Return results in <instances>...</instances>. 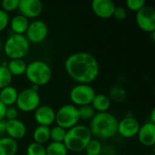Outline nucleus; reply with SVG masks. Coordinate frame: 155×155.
<instances>
[{"instance_id":"nucleus-24","label":"nucleus","mask_w":155,"mask_h":155,"mask_svg":"<svg viewBox=\"0 0 155 155\" xmlns=\"http://www.w3.org/2000/svg\"><path fill=\"white\" fill-rule=\"evenodd\" d=\"M103 143L100 140L92 138L89 142L87 146L85 147L84 151L86 155H101L103 151Z\"/></svg>"},{"instance_id":"nucleus-30","label":"nucleus","mask_w":155,"mask_h":155,"mask_svg":"<svg viewBox=\"0 0 155 155\" xmlns=\"http://www.w3.org/2000/svg\"><path fill=\"white\" fill-rule=\"evenodd\" d=\"M19 0H3L1 2V7L4 11L9 14V12H13L18 8Z\"/></svg>"},{"instance_id":"nucleus-34","label":"nucleus","mask_w":155,"mask_h":155,"mask_svg":"<svg viewBox=\"0 0 155 155\" xmlns=\"http://www.w3.org/2000/svg\"><path fill=\"white\" fill-rule=\"evenodd\" d=\"M18 114H19V111L17 110V108L15 106H8V107H6L5 119H6V120L18 119Z\"/></svg>"},{"instance_id":"nucleus-35","label":"nucleus","mask_w":155,"mask_h":155,"mask_svg":"<svg viewBox=\"0 0 155 155\" xmlns=\"http://www.w3.org/2000/svg\"><path fill=\"white\" fill-rule=\"evenodd\" d=\"M101 155H116V151L114 147L104 146L103 147V151Z\"/></svg>"},{"instance_id":"nucleus-13","label":"nucleus","mask_w":155,"mask_h":155,"mask_svg":"<svg viewBox=\"0 0 155 155\" xmlns=\"http://www.w3.org/2000/svg\"><path fill=\"white\" fill-rule=\"evenodd\" d=\"M34 118L38 125L50 127L55 122V110L47 104L40 105L34 112Z\"/></svg>"},{"instance_id":"nucleus-23","label":"nucleus","mask_w":155,"mask_h":155,"mask_svg":"<svg viewBox=\"0 0 155 155\" xmlns=\"http://www.w3.org/2000/svg\"><path fill=\"white\" fill-rule=\"evenodd\" d=\"M46 155H67L68 150L64 143L51 142L45 146Z\"/></svg>"},{"instance_id":"nucleus-39","label":"nucleus","mask_w":155,"mask_h":155,"mask_svg":"<svg viewBox=\"0 0 155 155\" xmlns=\"http://www.w3.org/2000/svg\"><path fill=\"white\" fill-rule=\"evenodd\" d=\"M3 50V42L1 41V39H0V52Z\"/></svg>"},{"instance_id":"nucleus-12","label":"nucleus","mask_w":155,"mask_h":155,"mask_svg":"<svg viewBox=\"0 0 155 155\" xmlns=\"http://www.w3.org/2000/svg\"><path fill=\"white\" fill-rule=\"evenodd\" d=\"M44 5L40 0H19L17 10L27 19H36L43 12Z\"/></svg>"},{"instance_id":"nucleus-17","label":"nucleus","mask_w":155,"mask_h":155,"mask_svg":"<svg viewBox=\"0 0 155 155\" xmlns=\"http://www.w3.org/2000/svg\"><path fill=\"white\" fill-rule=\"evenodd\" d=\"M29 23V19H27L20 14H17L14 15L12 18H10L8 25L11 29L12 34L25 35L28 28Z\"/></svg>"},{"instance_id":"nucleus-19","label":"nucleus","mask_w":155,"mask_h":155,"mask_svg":"<svg viewBox=\"0 0 155 155\" xmlns=\"http://www.w3.org/2000/svg\"><path fill=\"white\" fill-rule=\"evenodd\" d=\"M18 90L13 86L8 85L0 90V101L6 106H14L16 103L18 96Z\"/></svg>"},{"instance_id":"nucleus-1","label":"nucleus","mask_w":155,"mask_h":155,"mask_svg":"<svg viewBox=\"0 0 155 155\" xmlns=\"http://www.w3.org/2000/svg\"><path fill=\"white\" fill-rule=\"evenodd\" d=\"M66 74L77 84H90L97 79L100 65L97 58L88 52H75L64 61Z\"/></svg>"},{"instance_id":"nucleus-26","label":"nucleus","mask_w":155,"mask_h":155,"mask_svg":"<svg viewBox=\"0 0 155 155\" xmlns=\"http://www.w3.org/2000/svg\"><path fill=\"white\" fill-rule=\"evenodd\" d=\"M67 130L58 126L54 125V127L50 128V140L51 142L55 143H64L65 135H66Z\"/></svg>"},{"instance_id":"nucleus-40","label":"nucleus","mask_w":155,"mask_h":155,"mask_svg":"<svg viewBox=\"0 0 155 155\" xmlns=\"http://www.w3.org/2000/svg\"><path fill=\"white\" fill-rule=\"evenodd\" d=\"M146 155H155L154 153H148V154H146Z\"/></svg>"},{"instance_id":"nucleus-4","label":"nucleus","mask_w":155,"mask_h":155,"mask_svg":"<svg viewBox=\"0 0 155 155\" xmlns=\"http://www.w3.org/2000/svg\"><path fill=\"white\" fill-rule=\"evenodd\" d=\"M25 75L32 85L38 87L47 84L53 76L51 66L43 60H34L27 64Z\"/></svg>"},{"instance_id":"nucleus-6","label":"nucleus","mask_w":155,"mask_h":155,"mask_svg":"<svg viewBox=\"0 0 155 155\" xmlns=\"http://www.w3.org/2000/svg\"><path fill=\"white\" fill-rule=\"evenodd\" d=\"M41 105V97L39 94V87L32 85L31 87L23 89L19 92L15 107L18 111L24 113L35 112Z\"/></svg>"},{"instance_id":"nucleus-28","label":"nucleus","mask_w":155,"mask_h":155,"mask_svg":"<svg viewBox=\"0 0 155 155\" xmlns=\"http://www.w3.org/2000/svg\"><path fill=\"white\" fill-rule=\"evenodd\" d=\"M78 114L80 120H84V121H91V119L96 114L94 108L92 107L91 104L88 105H84L78 107Z\"/></svg>"},{"instance_id":"nucleus-27","label":"nucleus","mask_w":155,"mask_h":155,"mask_svg":"<svg viewBox=\"0 0 155 155\" xmlns=\"http://www.w3.org/2000/svg\"><path fill=\"white\" fill-rule=\"evenodd\" d=\"M13 81V76L8 71L6 65L0 64V90L11 85V83Z\"/></svg>"},{"instance_id":"nucleus-20","label":"nucleus","mask_w":155,"mask_h":155,"mask_svg":"<svg viewBox=\"0 0 155 155\" xmlns=\"http://www.w3.org/2000/svg\"><path fill=\"white\" fill-rule=\"evenodd\" d=\"M18 143L7 136L0 137V155H16Z\"/></svg>"},{"instance_id":"nucleus-5","label":"nucleus","mask_w":155,"mask_h":155,"mask_svg":"<svg viewBox=\"0 0 155 155\" xmlns=\"http://www.w3.org/2000/svg\"><path fill=\"white\" fill-rule=\"evenodd\" d=\"M30 43L25 35L11 34L3 43L5 54L11 59H23L29 52Z\"/></svg>"},{"instance_id":"nucleus-25","label":"nucleus","mask_w":155,"mask_h":155,"mask_svg":"<svg viewBox=\"0 0 155 155\" xmlns=\"http://www.w3.org/2000/svg\"><path fill=\"white\" fill-rule=\"evenodd\" d=\"M108 96L111 99V101L113 100L114 102L121 103L126 98V91L121 85H115L110 89Z\"/></svg>"},{"instance_id":"nucleus-31","label":"nucleus","mask_w":155,"mask_h":155,"mask_svg":"<svg viewBox=\"0 0 155 155\" xmlns=\"http://www.w3.org/2000/svg\"><path fill=\"white\" fill-rule=\"evenodd\" d=\"M126 7L134 12H138L141 8H143L146 5L145 0H126L125 2Z\"/></svg>"},{"instance_id":"nucleus-18","label":"nucleus","mask_w":155,"mask_h":155,"mask_svg":"<svg viewBox=\"0 0 155 155\" xmlns=\"http://www.w3.org/2000/svg\"><path fill=\"white\" fill-rule=\"evenodd\" d=\"M91 105L95 113H105L109 111L112 105V101L107 94H96L91 103Z\"/></svg>"},{"instance_id":"nucleus-36","label":"nucleus","mask_w":155,"mask_h":155,"mask_svg":"<svg viewBox=\"0 0 155 155\" xmlns=\"http://www.w3.org/2000/svg\"><path fill=\"white\" fill-rule=\"evenodd\" d=\"M5 111H6V106L0 101V121L1 120H5Z\"/></svg>"},{"instance_id":"nucleus-21","label":"nucleus","mask_w":155,"mask_h":155,"mask_svg":"<svg viewBox=\"0 0 155 155\" xmlns=\"http://www.w3.org/2000/svg\"><path fill=\"white\" fill-rule=\"evenodd\" d=\"M26 65L24 59H11L7 62L6 67L12 76H21L25 74Z\"/></svg>"},{"instance_id":"nucleus-38","label":"nucleus","mask_w":155,"mask_h":155,"mask_svg":"<svg viewBox=\"0 0 155 155\" xmlns=\"http://www.w3.org/2000/svg\"><path fill=\"white\" fill-rule=\"evenodd\" d=\"M149 122H151L153 124H155V109H153L152 112H151V115H150Z\"/></svg>"},{"instance_id":"nucleus-29","label":"nucleus","mask_w":155,"mask_h":155,"mask_svg":"<svg viewBox=\"0 0 155 155\" xmlns=\"http://www.w3.org/2000/svg\"><path fill=\"white\" fill-rule=\"evenodd\" d=\"M26 155H46L45 145L32 142L26 147Z\"/></svg>"},{"instance_id":"nucleus-9","label":"nucleus","mask_w":155,"mask_h":155,"mask_svg":"<svg viewBox=\"0 0 155 155\" xmlns=\"http://www.w3.org/2000/svg\"><path fill=\"white\" fill-rule=\"evenodd\" d=\"M135 21L138 27L143 32L155 33V9L151 5H145L135 15Z\"/></svg>"},{"instance_id":"nucleus-33","label":"nucleus","mask_w":155,"mask_h":155,"mask_svg":"<svg viewBox=\"0 0 155 155\" xmlns=\"http://www.w3.org/2000/svg\"><path fill=\"white\" fill-rule=\"evenodd\" d=\"M10 15L8 13L0 8V32L4 31L9 25Z\"/></svg>"},{"instance_id":"nucleus-22","label":"nucleus","mask_w":155,"mask_h":155,"mask_svg":"<svg viewBox=\"0 0 155 155\" xmlns=\"http://www.w3.org/2000/svg\"><path fill=\"white\" fill-rule=\"evenodd\" d=\"M33 140L40 144H46L50 141V127L37 125L33 131Z\"/></svg>"},{"instance_id":"nucleus-37","label":"nucleus","mask_w":155,"mask_h":155,"mask_svg":"<svg viewBox=\"0 0 155 155\" xmlns=\"http://www.w3.org/2000/svg\"><path fill=\"white\" fill-rule=\"evenodd\" d=\"M5 134V120L0 121V135Z\"/></svg>"},{"instance_id":"nucleus-7","label":"nucleus","mask_w":155,"mask_h":155,"mask_svg":"<svg viewBox=\"0 0 155 155\" xmlns=\"http://www.w3.org/2000/svg\"><path fill=\"white\" fill-rule=\"evenodd\" d=\"M80 117L78 114V107L72 104H65L60 106L55 111V124L56 125L69 130L79 124Z\"/></svg>"},{"instance_id":"nucleus-14","label":"nucleus","mask_w":155,"mask_h":155,"mask_svg":"<svg viewBox=\"0 0 155 155\" xmlns=\"http://www.w3.org/2000/svg\"><path fill=\"white\" fill-rule=\"evenodd\" d=\"M27 133L26 125L20 119L5 120V134L7 137L18 141L23 139Z\"/></svg>"},{"instance_id":"nucleus-8","label":"nucleus","mask_w":155,"mask_h":155,"mask_svg":"<svg viewBox=\"0 0 155 155\" xmlns=\"http://www.w3.org/2000/svg\"><path fill=\"white\" fill-rule=\"evenodd\" d=\"M96 92L94 88L88 84H77L72 87L69 93V98L72 104L76 107L91 104Z\"/></svg>"},{"instance_id":"nucleus-16","label":"nucleus","mask_w":155,"mask_h":155,"mask_svg":"<svg viewBox=\"0 0 155 155\" xmlns=\"http://www.w3.org/2000/svg\"><path fill=\"white\" fill-rule=\"evenodd\" d=\"M94 15L100 18H110L114 15L115 4L112 0H94L91 4Z\"/></svg>"},{"instance_id":"nucleus-2","label":"nucleus","mask_w":155,"mask_h":155,"mask_svg":"<svg viewBox=\"0 0 155 155\" xmlns=\"http://www.w3.org/2000/svg\"><path fill=\"white\" fill-rule=\"evenodd\" d=\"M118 119L109 113H96L91 119L89 130L92 136L98 140H107L114 137L117 134Z\"/></svg>"},{"instance_id":"nucleus-32","label":"nucleus","mask_w":155,"mask_h":155,"mask_svg":"<svg viewBox=\"0 0 155 155\" xmlns=\"http://www.w3.org/2000/svg\"><path fill=\"white\" fill-rule=\"evenodd\" d=\"M127 9L122 5H116L114 11L113 16L117 20H124L127 17Z\"/></svg>"},{"instance_id":"nucleus-11","label":"nucleus","mask_w":155,"mask_h":155,"mask_svg":"<svg viewBox=\"0 0 155 155\" xmlns=\"http://www.w3.org/2000/svg\"><path fill=\"white\" fill-rule=\"evenodd\" d=\"M140 126L141 124L135 117L124 116L118 121L117 134L123 138L131 139L137 135Z\"/></svg>"},{"instance_id":"nucleus-3","label":"nucleus","mask_w":155,"mask_h":155,"mask_svg":"<svg viewBox=\"0 0 155 155\" xmlns=\"http://www.w3.org/2000/svg\"><path fill=\"white\" fill-rule=\"evenodd\" d=\"M92 138L93 136L89 127L84 124H78L67 130L64 143L68 152L81 153L84 151Z\"/></svg>"},{"instance_id":"nucleus-15","label":"nucleus","mask_w":155,"mask_h":155,"mask_svg":"<svg viewBox=\"0 0 155 155\" xmlns=\"http://www.w3.org/2000/svg\"><path fill=\"white\" fill-rule=\"evenodd\" d=\"M140 143L145 147H153L155 144V124L146 122L140 126L137 134Z\"/></svg>"},{"instance_id":"nucleus-10","label":"nucleus","mask_w":155,"mask_h":155,"mask_svg":"<svg viewBox=\"0 0 155 155\" xmlns=\"http://www.w3.org/2000/svg\"><path fill=\"white\" fill-rule=\"evenodd\" d=\"M48 35V26L45 22L40 19H35L29 23L28 28L25 34L28 42L33 45L43 43Z\"/></svg>"}]
</instances>
